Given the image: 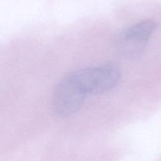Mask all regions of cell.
Listing matches in <instances>:
<instances>
[{"instance_id": "6da1fadb", "label": "cell", "mask_w": 161, "mask_h": 161, "mask_svg": "<svg viewBox=\"0 0 161 161\" xmlns=\"http://www.w3.org/2000/svg\"><path fill=\"white\" fill-rule=\"evenodd\" d=\"M71 74L87 96L111 90L119 84L122 76L119 67L111 64L77 69Z\"/></svg>"}, {"instance_id": "7a4b0ae2", "label": "cell", "mask_w": 161, "mask_h": 161, "mask_svg": "<svg viewBox=\"0 0 161 161\" xmlns=\"http://www.w3.org/2000/svg\"><path fill=\"white\" fill-rule=\"evenodd\" d=\"M87 94L73 75L67 74L55 87L52 97V108L57 116L68 117L79 111Z\"/></svg>"}, {"instance_id": "3957f363", "label": "cell", "mask_w": 161, "mask_h": 161, "mask_svg": "<svg viewBox=\"0 0 161 161\" xmlns=\"http://www.w3.org/2000/svg\"><path fill=\"white\" fill-rule=\"evenodd\" d=\"M156 29L153 21H143L127 28L116 40V50L126 58H135L143 53L148 40Z\"/></svg>"}]
</instances>
